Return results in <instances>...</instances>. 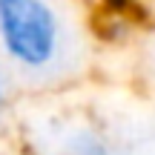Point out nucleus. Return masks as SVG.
<instances>
[{
  "mask_svg": "<svg viewBox=\"0 0 155 155\" xmlns=\"http://www.w3.org/2000/svg\"><path fill=\"white\" fill-rule=\"evenodd\" d=\"M75 29L61 0H0V55L29 78L61 72Z\"/></svg>",
  "mask_w": 155,
  "mask_h": 155,
  "instance_id": "obj_1",
  "label": "nucleus"
},
{
  "mask_svg": "<svg viewBox=\"0 0 155 155\" xmlns=\"http://www.w3.org/2000/svg\"><path fill=\"white\" fill-rule=\"evenodd\" d=\"M49 155H118V144L98 124H69L52 138Z\"/></svg>",
  "mask_w": 155,
  "mask_h": 155,
  "instance_id": "obj_2",
  "label": "nucleus"
},
{
  "mask_svg": "<svg viewBox=\"0 0 155 155\" xmlns=\"http://www.w3.org/2000/svg\"><path fill=\"white\" fill-rule=\"evenodd\" d=\"M6 112H9V81H6V72L0 69V127H3Z\"/></svg>",
  "mask_w": 155,
  "mask_h": 155,
  "instance_id": "obj_3",
  "label": "nucleus"
}]
</instances>
